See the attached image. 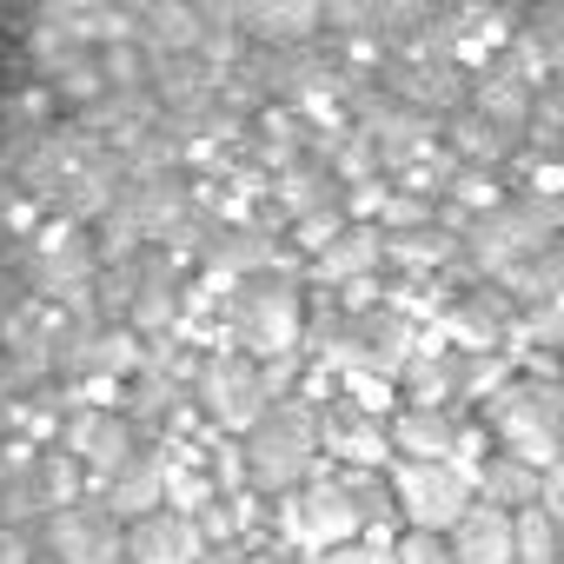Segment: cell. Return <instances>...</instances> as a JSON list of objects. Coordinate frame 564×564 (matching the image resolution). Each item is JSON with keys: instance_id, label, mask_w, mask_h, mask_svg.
Wrapping results in <instances>:
<instances>
[{"instance_id": "cell-1", "label": "cell", "mask_w": 564, "mask_h": 564, "mask_svg": "<svg viewBox=\"0 0 564 564\" xmlns=\"http://www.w3.org/2000/svg\"><path fill=\"white\" fill-rule=\"evenodd\" d=\"M557 41L0 14V564H557Z\"/></svg>"}]
</instances>
